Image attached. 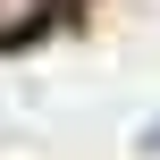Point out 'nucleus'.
Segmentation results:
<instances>
[{
  "instance_id": "obj_2",
  "label": "nucleus",
  "mask_w": 160,
  "mask_h": 160,
  "mask_svg": "<svg viewBox=\"0 0 160 160\" xmlns=\"http://www.w3.org/2000/svg\"><path fill=\"white\" fill-rule=\"evenodd\" d=\"M143 152H160V118H152V127H143Z\"/></svg>"
},
{
  "instance_id": "obj_1",
  "label": "nucleus",
  "mask_w": 160,
  "mask_h": 160,
  "mask_svg": "<svg viewBox=\"0 0 160 160\" xmlns=\"http://www.w3.org/2000/svg\"><path fill=\"white\" fill-rule=\"evenodd\" d=\"M42 8H51V0H0V42L34 34V25H42Z\"/></svg>"
}]
</instances>
